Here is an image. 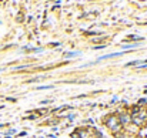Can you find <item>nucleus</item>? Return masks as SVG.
I'll list each match as a JSON object with an SVG mask.
<instances>
[{
	"mask_svg": "<svg viewBox=\"0 0 147 138\" xmlns=\"http://www.w3.org/2000/svg\"><path fill=\"white\" fill-rule=\"evenodd\" d=\"M123 129H124V131H127V132H130V134H133V135H138V132H140V129H141V128H138L136 124L130 122V124L124 125V127H123Z\"/></svg>",
	"mask_w": 147,
	"mask_h": 138,
	"instance_id": "7ed1b4c3",
	"label": "nucleus"
},
{
	"mask_svg": "<svg viewBox=\"0 0 147 138\" xmlns=\"http://www.w3.org/2000/svg\"><path fill=\"white\" fill-rule=\"evenodd\" d=\"M146 112H147V110H146ZM146 120H147V118H146Z\"/></svg>",
	"mask_w": 147,
	"mask_h": 138,
	"instance_id": "6e6552de",
	"label": "nucleus"
},
{
	"mask_svg": "<svg viewBox=\"0 0 147 138\" xmlns=\"http://www.w3.org/2000/svg\"><path fill=\"white\" fill-rule=\"evenodd\" d=\"M136 138H138V137H136Z\"/></svg>",
	"mask_w": 147,
	"mask_h": 138,
	"instance_id": "1a4fd4ad",
	"label": "nucleus"
},
{
	"mask_svg": "<svg viewBox=\"0 0 147 138\" xmlns=\"http://www.w3.org/2000/svg\"><path fill=\"white\" fill-rule=\"evenodd\" d=\"M117 117H119V122H120L123 127L131 122V114H130L128 111H123V112L117 114Z\"/></svg>",
	"mask_w": 147,
	"mask_h": 138,
	"instance_id": "f03ea898",
	"label": "nucleus"
},
{
	"mask_svg": "<svg viewBox=\"0 0 147 138\" xmlns=\"http://www.w3.org/2000/svg\"><path fill=\"white\" fill-rule=\"evenodd\" d=\"M131 122L133 124H136L138 128H143L146 124H147V121L146 120H143L141 117H138V115H131Z\"/></svg>",
	"mask_w": 147,
	"mask_h": 138,
	"instance_id": "20e7f679",
	"label": "nucleus"
},
{
	"mask_svg": "<svg viewBox=\"0 0 147 138\" xmlns=\"http://www.w3.org/2000/svg\"><path fill=\"white\" fill-rule=\"evenodd\" d=\"M103 122H104V125L109 128V131L113 129L117 124H120V122H119V117H117V114H110V115H107V117L103 120Z\"/></svg>",
	"mask_w": 147,
	"mask_h": 138,
	"instance_id": "f257e3e1",
	"label": "nucleus"
},
{
	"mask_svg": "<svg viewBox=\"0 0 147 138\" xmlns=\"http://www.w3.org/2000/svg\"><path fill=\"white\" fill-rule=\"evenodd\" d=\"M96 138H106V137H104V135H103V134H101V132H100V134H99V132H97V137H96Z\"/></svg>",
	"mask_w": 147,
	"mask_h": 138,
	"instance_id": "0eeeda50",
	"label": "nucleus"
},
{
	"mask_svg": "<svg viewBox=\"0 0 147 138\" xmlns=\"http://www.w3.org/2000/svg\"><path fill=\"white\" fill-rule=\"evenodd\" d=\"M70 138H80V137L77 135V132H73V134L70 135Z\"/></svg>",
	"mask_w": 147,
	"mask_h": 138,
	"instance_id": "423d86ee",
	"label": "nucleus"
},
{
	"mask_svg": "<svg viewBox=\"0 0 147 138\" xmlns=\"http://www.w3.org/2000/svg\"><path fill=\"white\" fill-rule=\"evenodd\" d=\"M137 135H133V134H130V132H127V131H121V132H119V134H116L114 135V138H136Z\"/></svg>",
	"mask_w": 147,
	"mask_h": 138,
	"instance_id": "39448f33",
	"label": "nucleus"
}]
</instances>
